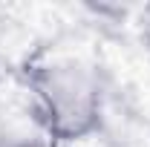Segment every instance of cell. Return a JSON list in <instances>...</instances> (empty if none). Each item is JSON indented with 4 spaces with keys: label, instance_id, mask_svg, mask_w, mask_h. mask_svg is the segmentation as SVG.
Wrapping results in <instances>:
<instances>
[{
    "label": "cell",
    "instance_id": "7a4b0ae2",
    "mask_svg": "<svg viewBox=\"0 0 150 147\" xmlns=\"http://www.w3.org/2000/svg\"><path fill=\"white\" fill-rule=\"evenodd\" d=\"M9 147H52V141L49 139H20V141H15Z\"/></svg>",
    "mask_w": 150,
    "mask_h": 147
},
{
    "label": "cell",
    "instance_id": "3957f363",
    "mask_svg": "<svg viewBox=\"0 0 150 147\" xmlns=\"http://www.w3.org/2000/svg\"><path fill=\"white\" fill-rule=\"evenodd\" d=\"M142 37H144V43L150 49V6L144 9V18H142Z\"/></svg>",
    "mask_w": 150,
    "mask_h": 147
},
{
    "label": "cell",
    "instance_id": "6da1fadb",
    "mask_svg": "<svg viewBox=\"0 0 150 147\" xmlns=\"http://www.w3.org/2000/svg\"><path fill=\"white\" fill-rule=\"evenodd\" d=\"M29 92L49 141H84L101 127L104 87L98 72L81 61H49L35 66Z\"/></svg>",
    "mask_w": 150,
    "mask_h": 147
}]
</instances>
